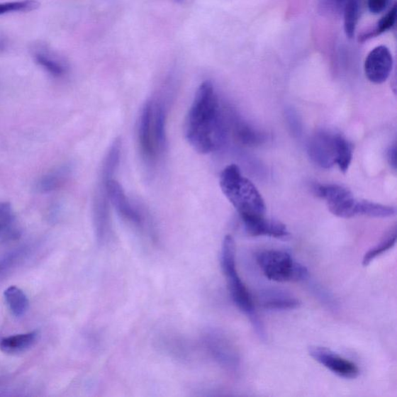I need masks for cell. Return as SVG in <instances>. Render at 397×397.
Masks as SVG:
<instances>
[{"mask_svg":"<svg viewBox=\"0 0 397 397\" xmlns=\"http://www.w3.org/2000/svg\"><path fill=\"white\" fill-rule=\"evenodd\" d=\"M225 136L218 94L212 82L206 81L197 89L187 116L186 139L197 152L209 154L222 145Z\"/></svg>","mask_w":397,"mask_h":397,"instance_id":"obj_1","label":"cell"},{"mask_svg":"<svg viewBox=\"0 0 397 397\" xmlns=\"http://www.w3.org/2000/svg\"><path fill=\"white\" fill-rule=\"evenodd\" d=\"M220 186L242 218L264 216L267 209L262 195L252 181L243 177L237 165L230 164L223 170Z\"/></svg>","mask_w":397,"mask_h":397,"instance_id":"obj_2","label":"cell"},{"mask_svg":"<svg viewBox=\"0 0 397 397\" xmlns=\"http://www.w3.org/2000/svg\"><path fill=\"white\" fill-rule=\"evenodd\" d=\"M221 268L225 275L231 298L238 309L243 312L257 333L262 339L266 332L257 313L255 311L252 298L239 276L236 266V247L235 240L227 235L222 244L220 255Z\"/></svg>","mask_w":397,"mask_h":397,"instance_id":"obj_3","label":"cell"},{"mask_svg":"<svg viewBox=\"0 0 397 397\" xmlns=\"http://www.w3.org/2000/svg\"><path fill=\"white\" fill-rule=\"evenodd\" d=\"M121 152L117 148L109 149L103 162L98 186L94 201V225L98 243L104 245L108 241L111 233L110 201L107 194V184L113 179L117 170Z\"/></svg>","mask_w":397,"mask_h":397,"instance_id":"obj_4","label":"cell"},{"mask_svg":"<svg viewBox=\"0 0 397 397\" xmlns=\"http://www.w3.org/2000/svg\"><path fill=\"white\" fill-rule=\"evenodd\" d=\"M256 259L264 276L275 282L297 283L309 276L308 269L285 251H261Z\"/></svg>","mask_w":397,"mask_h":397,"instance_id":"obj_5","label":"cell"},{"mask_svg":"<svg viewBox=\"0 0 397 397\" xmlns=\"http://www.w3.org/2000/svg\"><path fill=\"white\" fill-rule=\"evenodd\" d=\"M202 344L209 357L218 365L230 371L240 367L238 352L230 339L217 330H208L202 337Z\"/></svg>","mask_w":397,"mask_h":397,"instance_id":"obj_6","label":"cell"},{"mask_svg":"<svg viewBox=\"0 0 397 397\" xmlns=\"http://www.w3.org/2000/svg\"><path fill=\"white\" fill-rule=\"evenodd\" d=\"M316 194L326 201L328 210L335 216L352 218L357 216L358 201L349 189L336 184L318 185L314 188Z\"/></svg>","mask_w":397,"mask_h":397,"instance_id":"obj_7","label":"cell"},{"mask_svg":"<svg viewBox=\"0 0 397 397\" xmlns=\"http://www.w3.org/2000/svg\"><path fill=\"white\" fill-rule=\"evenodd\" d=\"M308 352L314 360L339 377L353 379L359 376L360 371L357 364L343 358L328 347L311 346Z\"/></svg>","mask_w":397,"mask_h":397,"instance_id":"obj_8","label":"cell"},{"mask_svg":"<svg viewBox=\"0 0 397 397\" xmlns=\"http://www.w3.org/2000/svg\"><path fill=\"white\" fill-rule=\"evenodd\" d=\"M336 135L337 134L320 131L311 139L308 154L312 161L318 167L330 169L336 164Z\"/></svg>","mask_w":397,"mask_h":397,"instance_id":"obj_9","label":"cell"},{"mask_svg":"<svg viewBox=\"0 0 397 397\" xmlns=\"http://www.w3.org/2000/svg\"><path fill=\"white\" fill-rule=\"evenodd\" d=\"M393 65L390 50L385 46H379L368 55L364 69L367 79L372 84H382L390 77Z\"/></svg>","mask_w":397,"mask_h":397,"instance_id":"obj_10","label":"cell"},{"mask_svg":"<svg viewBox=\"0 0 397 397\" xmlns=\"http://www.w3.org/2000/svg\"><path fill=\"white\" fill-rule=\"evenodd\" d=\"M153 112L154 104L152 101H147L140 113L138 127L140 152L144 159L149 162H154L158 155L153 134Z\"/></svg>","mask_w":397,"mask_h":397,"instance_id":"obj_11","label":"cell"},{"mask_svg":"<svg viewBox=\"0 0 397 397\" xmlns=\"http://www.w3.org/2000/svg\"><path fill=\"white\" fill-rule=\"evenodd\" d=\"M107 194L110 203L121 216L138 227H142V218L132 206L117 180L111 179L107 184Z\"/></svg>","mask_w":397,"mask_h":397,"instance_id":"obj_12","label":"cell"},{"mask_svg":"<svg viewBox=\"0 0 397 397\" xmlns=\"http://www.w3.org/2000/svg\"><path fill=\"white\" fill-rule=\"evenodd\" d=\"M245 230L248 235L252 237L269 236L284 238L289 235L286 227L283 223L269 220L264 216L242 218Z\"/></svg>","mask_w":397,"mask_h":397,"instance_id":"obj_13","label":"cell"},{"mask_svg":"<svg viewBox=\"0 0 397 397\" xmlns=\"http://www.w3.org/2000/svg\"><path fill=\"white\" fill-rule=\"evenodd\" d=\"M32 55L36 63L52 77L62 78L67 73V65L47 46L35 45L32 48Z\"/></svg>","mask_w":397,"mask_h":397,"instance_id":"obj_14","label":"cell"},{"mask_svg":"<svg viewBox=\"0 0 397 397\" xmlns=\"http://www.w3.org/2000/svg\"><path fill=\"white\" fill-rule=\"evenodd\" d=\"M259 301L263 308L270 311L294 310L301 305L296 297L281 289H267L262 292Z\"/></svg>","mask_w":397,"mask_h":397,"instance_id":"obj_15","label":"cell"},{"mask_svg":"<svg viewBox=\"0 0 397 397\" xmlns=\"http://www.w3.org/2000/svg\"><path fill=\"white\" fill-rule=\"evenodd\" d=\"M72 169L68 164L47 172L40 177L35 184V190L39 194H49L62 188L71 176Z\"/></svg>","mask_w":397,"mask_h":397,"instance_id":"obj_16","label":"cell"},{"mask_svg":"<svg viewBox=\"0 0 397 397\" xmlns=\"http://www.w3.org/2000/svg\"><path fill=\"white\" fill-rule=\"evenodd\" d=\"M21 235V230L10 203H0V242L13 241Z\"/></svg>","mask_w":397,"mask_h":397,"instance_id":"obj_17","label":"cell"},{"mask_svg":"<svg viewBox=\"0 0 397 397\" xmlns=\"http://www.w3.org/2000/svg\"><path fill=\"white\" fill-rule=\"evenodd\" d=\"M36 332L6 337L0 340V350L6 354H19L28 351L38 340Z\"/></svg>","mask_w":397,"mask_h":397,"instance_id":"obj_18","label":"cell"},{"mask_svg":"<svg viewBox=\"0 0 397 397\" xmlns=\"http://www.w3.org/2000/svg\"><path fill=\"white\" fill-rule=\"evenodd\" d=\"M30 248L28 245L21 246L0 256V279L10 274L28 259Z\"/></svg>","mask_w":397,"mask_h":397,"instance_id":"obj_19","label":"cell"},{"mask_svg":"<svg viewBox=\"0 0 397 397\" xmlns=\"http://www.w3.org/2000/svg\"><path fill=\"white\" fill-rule=\"evenodd\" d=\"M6 303L13 316L21 318L29 309L28 297L22 289L16 286L8 287L4 291Z\"/></svg>","mask_w":397,"mask_h":397,"instance_id":"obj_20","label":"cell"},{"mask_svg":"<svg viewBox=\"0 0 397 397\" xmlns=\"http://www.w3.org/2000/svg\"><path fill=\"white\" fill-rule=\"evenodd\" d=\"M167 112L162 104L154 106L153 134L157 152L162 153L167 145V132H165Z\"/></svg>","mask_w":397,"mask_h":397,"instance_id":"obj_21","label":"cell"},{"mask_svg":"<svg viewBox=\"0 0 397 397\" xmlns=\"http://www.w3.org/2000/svg\"><path fill=\"white\" fill-rule=\"evenodd\" d=\"M397 238V227L394 225L387 233L384 235L383 238L380 240V242L374 247L367 252L365 255H364L362 259L363 267H368L369 264L374 261L375 259L379 257V256L383 255L388 250H391V248L396 245Z\"/></svg>","mask_w":397,"mask_h":397,"instance_id":"obj_22","label":"cell"},{"mask_svg":"<svg viewBox=\"0 0 397 397\" xmlns=\"http://www.w3.org/2000/svg\"><path fill=\"white\" fill-rule=\"evenodd\" d=\"M395 214L396 209L393 206L367 201H358L357 215L376 218H386L393 217Z\"/></svg>","mask_w":397,"mask_h":397,"instance_id":"obj_23","label":"cell"},{"mask_svg":"<svg viewBox=\"0 0 397 397\" xmlns=\"http://www.w3.org/2000/svg\"><path fill=\"white\" fill-rule=\"evenodd\" d=\"M344 28L347 38H352L359 16V0H347L343 11Z\"/></svg>","mask_w":397,"mask_h":397,"instance_id":"obj_24","label":"cell"},{"mask_svg":"<svg viewBox=\"0 0 397 397\" xmlns=\"http://www.w3.org/2000/svg\"><path fill=\"white\" fill-rule=\"evenodd\" d=\"M337 159L336 164L342 172L349 170L352 160V147L345 137L337 134Z\"/></svg>","mask_w":397,"mask_h":397,"instance_id":"obj_25","label":"cell"},{"mask_svg":"<svg viewBox=\"0 0 397 397\" xmlns=\"http://www.w3.org/2000/svg\"><path fill=\"white\" fill-rule=\"evenodd\" d=\"M234 132L239 142L245 145H258L262 140V136L257 131L242 122L235 123Z\"/></svg>","mask_w":397,"mask_h":397,"instance_id":"obj_26","label":"cell"},{"mask_svg":"<svg viewBox=\"0 0 397 397\" xmlns=\"http://www.w3.org/2000/svg\"><path fill=\"white\" fill-rule=\"evenodd\" d=\"M39 2L36 0H24V1L7 2L0 4V16L18 12H30L38 9Z\"/></svg>","mask_w":397,"mask_h":397,"instance_id":"obj_27","label":"cell"},{"mask_svg":"<svg viewBox=\"0 0 397 397\" xmlns=\"http://www.w3.org/2000/svg\"><path fill=\"white\" fill-rule=\"evenodd\" d=\"M347 0H320V8L322 13L338 15L343 13Z\"/></svg>","mask_w":397,"mask_h":397,"instance_id":"obj_28","label":"cell"},{"mask_svg":"<svg viewBox=\"0 0 397 397\" xmlns=\"http://www.w3.org/2000/svg\"><path fill=\"white\" fill-rule=\"evenodd\" d=\"M396 6H393L392 9L388 11L384 18L378 23L377 28L374 31L376 35L382 34L388 30H391L396 23Z\"/></svg>","mask_w":397,"mask_h":397,"instance_id":"obj_29","label":"cell"},{"mask_svg":"<svg viewBox=\"0 0 397 397\" xmlns=\"http://www.w3.org/2000/svg\"><path fill=\"white\" fill-rule=\"evenodd\" d=\"M388 5V0H368V7L372 14L384 12Z\"/></svg>","mask_w":397,"mask_h":397,"instance_id":"obj_30","label":"cell"},{"mask_svg":"<svg viewBox=\"0 0 397 397\" xmlns=\"http://www.w3.org/2000/svg\"><path fill=\"white\" fill-rule=\"evenodd\" d=\"M387 159L388 163L391 165L393 169H396V145H392L387 152Z\"/></svg>","mask_w":397,"mask_h":397,"instance_id":"obj_31","label":"cell"},{"mask_svg":"<svg viewBox=\"0 0 397 397\" xmlns=\"http://www.w3.org/2000/svg\"><path fill=\"white\" fill-rule=\"evenodd\" d=\"M7 46V41L5 38L0 37V52H4Z\"/></svg>","mask_w":397,"mask_h":397,"instance_id":"obj_32","label":"cell"},{"mask_svg":"<svg viewBox=\"0 0 397 397\" xmlns=\"http://www.w3.org/2000/svg\"><path fill=\"white\" fill-rule=\"evenodd\" d=\"M173 1L176 2V3H181V2H184V0H173Z\"/></svg>","mask_w":397,"mask_h":397,"instance_id":"obj_33","label":"cell"}]
</instances>
